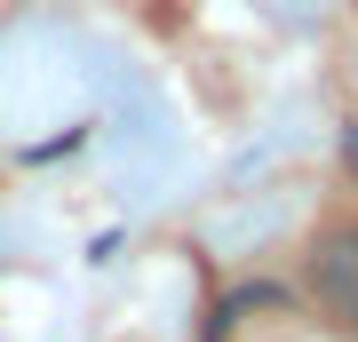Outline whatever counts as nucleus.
Returning <instances> with one entry per match:
<instances>
[{
    "instance_id": "1",
    "label": "nucleus",
    "mask_w": 358,
    "mask_h": 342,
    "mask_svg": "<svg viewBox=\"0 0 358 342\" xmlns=\"http://www.w3.org/2000/svg\"><path fill=\"white\" fill-rule=\"evenodd\" d=\"M310 294H319V311L343 334H358V223L319 239V255H310Z\"/></svg>"
}]
</instances>
